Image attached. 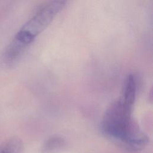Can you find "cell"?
<instances>
[{
  "label": "cell",
  "instance_id": "1",
  "mask_svg": "<svg viewBox=\"0 0 153 153\" xmlns=\"http://www.w3.org/2000/svg\"><path fill=\"white\" fill-rule=\"evenodd\" d=\"M66 1H50L41 5L33 16L22 26L9 43L4 53L7 63L16 61L41 33L63 10Z\"/></svg>",
  "mask_w": 153,
  "mask_h": 153
},
{
  "label": "cell",
  "instance_id": "2",
  "mask_svg": "<svg viewBox=\"0 0 153 153\" xmlns=\"http://www.w3.org/2000/svg\"><path fill=\"white\" fill-rule=\"evenodd\" d=\"M132 113L133 110L124 106L120 98L114 101L103 115L102 129L107 136L139 148L145 145L148 139Z\"/></svg>",
  "mask_w": 153,
  "mask_h": 153
},
{
  "label": "cell",
  "instance_id": "3",
  "mask_svg": "<svg viewBox=\"0 0 153 153\" xmlns=\"http://www.w3.org/2000/svg\"><path fill=\"white\" fill-rule=\"evenodd\" d=\"M23 148L22 140L17 137H12L0 145V153H22Z\"/></svg>",
  "mask_w": 153,
  "mask_h": 153
}]
</instances>
